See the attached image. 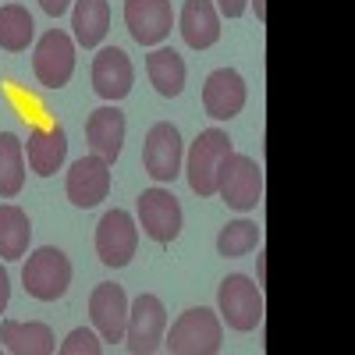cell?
Listing matches in <instances>:
<instances>
[{
    "label": "cell",
    "mask_w": 355,
    "mask_h": 355,
    "mask_svg": "<svg viewBox=\"0 0 355 355\" xmlns=\"http://www.w3.org/2000/svg\"><path fill=\"white\" fill-rule=\"evenodd\" d=\"M224 345V327L214 309H189L178 316L171 334L164 338V348L171 355H217Z\"/></svg>",
    "instance_id": "1"
},
{
    "label": "cell",
    "mask_w": 355,
    "mask_h": 355,
    "mask_svg": "<svg viewBox=\"0 0 355 355\" xmlns=\"http://www.w3.org/2000/svg\"><path fill=\"white\" fill-rule=\"evenodd\" d=\"M21 284L40 302L64 299V291L71 288V259L61 249L43 245V249H36L33 256H28V263L21 266Z\"/></svg>",
    "instance_id": "2"
},
{
    "label": "cell",
    "mask_w": 355,
    "mask_h": 355,
    "mask_svg": "<svg viewBox=\"0 0 355 355\" xmlns=\"http://www.w3.org/2000/svg\"><path fill=\"white\" fill-rule=\"evenodd\" d=\"M217 196L231 206V210H256L263 199V167L252 157L227 153L217 174Z\"/></svg>",
    "instance_id": "3"
},
{
    "label": "cell",
    "mask_w": 355,
    "mask_h": 355,
    "mask_svg": "<svg viewBox=\"0 0 355 355\" xmlns=\"http://www.w3.org/2000/svg\"><path fill=\"white\" fill-rule=\"evenodd\" d=\"M227 153H234L227 132H220V128L199 132V139L192 142V150H189V164H185L189 185H192L196 196H202V199L217 196V174H220V164H224Z\"/></svg>",
    "instance_id": "4"
},
{
    "label": "cell",
    "mask_w": 355,
    "mask_h": 355,
    "mask_svg": "<svg viewBox=\"0 0 355 355\" xmlns=\"http://www.w3.org/2000/svg\"><path fill=\"white\" fill-rule=\"evenodd\" d=\"M217 306H220V316L227 320L231 331H256L263 323V313H266L259 284L245 274H231L220 281Z\"/></svg>",
    "instance_id": "5"
},
{
    "label": "cell",
    "mask_w": 355,
    "mask_h": 355,
    "mask_svg": "<svg viewBox=\"0 0 355 355\" xmlns=\"http://www.w3.org/2000/svg\"><path fill=\"white\" fill-rule=\"evenodd\" d=\"M164 331H167V309L157 295H139L128 306V323H125V341L135 355H153L164 348Z\"/></svg>",
    "instance_id": "6"
},
{
    "label": "cell",
    "mask_w": 355,
    "mask_h": 355,
    "mask_svg": "<svg viewBox=\"0 0 355 355\" xmlns=\"http://www.w3.org/2000/svg\"><path fill=\"white\" fill-rule=\"evenodd\" d=\"M33 71L40 78V85L46 89H61L71 82L75 75V43L68 33L61 28H50V33L40 36L36 53H33Z\"/></svg>",
    "instance_id": "7"
},
{
    "label": "cell",
    "mask_w": 355,
    "mask_h": 355,
    "mask_svg": "<svg viewBox=\"0 0 355 355\" xmlns=\"http://www.w3.org/2000/svg\"><path fill=\"white\" fill-rule=\"evenodd\" d=\"M182 160H185V150H182V132H178L171 121H157L146 135V150H142V164H146V174L153 182H174L182 174Z\"/></svg>",
    "instance_id": "8"
},
{
    "label": "cell",
    "mask_w": 355,
    "mask_h": 355,
    "mask_svg": "<svg viewBox=\"0 0 355 355\" xmlns=\"http://www.w3.org/2000/svg\"><path fill=\"white\" fill-rule=\"evenodd\" d=\"M139 245V227L132 220V214L125 210H107L96 224V252L107 266H128Z\"/></svg>",
    "instance_id": "9"
},
{
    "label": "cell",
    "mask_w": 355,
    "mask_h": 355,
    "mask_svg": "<svg viewBox=\"0 0 355 355\" xmlns=\"http://www.w3.org/2000/svg\"><path fill=\"white\" fill-rule=\"evenodd\" d=\"M64 192H68V199L78 206V210H93V206H100L107 199V192H110V164L103 157H96V153L75 160L71 171H68Z\"/></svg>",
    "instance_id": "10"
},
{
    "label": "cell",
    "mask_w": 355,
    "mask_h": 355,
    "mask_svg": "<svg viewBox=\"0 0 355 355\" xmlns=\"http://www.w3.org/2000/svg\"><path fill=\"white\" fill-rule=\"evenodd\" d=\"M139 224L153 242L167 245L182 234V206L167 189H146L139 196Z\"/></svg>",
    "instance_id": "11"
},
{
    "label": "cell",
    "mask_w": 355,
    "mask_h": 355,
    "mask_svg": "<svg viewBox=\"0 0 355 355\" xmlns=\"http://www.w3.org/2000/svg\"><path fill=\"white\" fill-rule=\"evenodd\" d=\"M125 25L142 46L164 43L174 25L171 0H125Z\"/></svg>",
    "instance_id": "12"
},
{
    "label": "cell",
    "mask_w": 355,
    "mask_h": 355,
    "mask_svg": "<svg viewBox=\"0 0 355 355\" xmlns=\"http://www.w3.org/2000/svg\"><path fill=\"white\" fill-rule=\"evenodd\" d=\"M89 316L103 341H125V323H128V295L121 284H96L89 295Z\"/></svg>",
    "instance_id": "13"
},
{
    "label": "cell",
    "mask_w": 355,
    "mask_h": 355,
    "mask_svg": "<svg viewBox=\"0 0 355 355\" xmlns=\"http://www.w3.org/2000/svg\"><path fill=\"white\" fill-rule=\"evenodd\" d=\"M132 82H135V68H132L125 50L103 46L93 57V89H96V96L117 103V100H125L132 93Z\"/></svg>",
    "instance_id": "14"
},
{
    "label": "cell",
    "mask_w": 355,
    "mask_h": 355,
    "mask_svg": "<svg viewBox=\"0 0 355 355\" xmlns=\"http://www.w3.org/2000/svg\"><path fill=\"white\" fill-rule=\"evenodd\" d=\"M202 107L214 121H231L245 107V78L234 68H217L202 85Z\"/></svg>",
    "instance_id": "15"
},
{
    "label": "cell",
    "mask_w": 355,
    "mask_h": 355,
    "mask_svg": "<svg viewBox=\"0 0 355 355\" xmlns=\"http://www.w3.org/2000/svg\"><path fill=\"white\" fill-rule=\"evenodd\" d=\"M85 139H89V150L96 157L114 164L121 157V146H125V114L117 107H96L85 121Z\"/></svg>",
    "instance_id": "16"
},
{
    "label": "cell",
    "mask_w": 355,
    "mask_h": 355,
    "mask_svg": "<svg viewBox=\"0 0 355 355\" xmlns=\"http://www.w3.org/2000/svg\"><path fill=\"white\" fill-rule=\"evenodd\" d=\"M25 153H28V167H33L40 178H50L61 171L64 157H68V135L61 125H50V128H33L25 142Z\"/></svg>",
    "instance_id": "17"
},
{
    "label": "cell",
    "mask_w": 355,
    "mask_h": 355,
    "mask_svg": "<svg viewBox=\"0 0 355 355\" xmlns=\"http://www.w3.org/2000/svg\"><path fill=\"white\" fill-rule=\"evenodd\" d=\"M178 28L192 50H206L220 40V11L210 0H185L182 15H178Z\"/></svg>",
    "instance_id": "18"
},
{
    "label": "cell",
    "mask_w": 355,
    "mask_h": 355,
    "mask_svg": "<svg viewBox=\"0 0 355 355\" xmlns=\"http://www.w3.org/2000/svg\"><path fill=\"white\" fill-rule=\"evenodd\" d=\"M0 345L15 355H53L57 352V341H53V331L40 320H4L0 323Z\"/></svg>",
    "instance_id": "19"
},
{
    "label": "cell",
    "mask_w": 355,
    "mask_h": 355,
    "mask_svg": "<svg viewBox=\"0 0 355 355\" xmlns=\"http://www.w3.org/2000/svg\"><path fill=\"white\" fill-rule=\"evenodd\" d=\"M146 75H150L153 89L160 96L174 100V96H182V89H185V61H182V53H174L171 46H160L153 50L150 57H146Z\"/></svg>",
    "instance_id": "20"
},
{
    "label": "cell",
    "mask_w": 355,
    "mask_h": 355,
    "mask_svg": "<svg viewBox=\"0 0 355 355\" xmlns=\"http://www.w3.org/2000/svg\"><path fill=\"white\" fill-rule=\"evenodd\" d=\"M71 28H75V43L93 50L100 46V40L110 28V4L107 0H75V15H71Z\"/></svg>",
    "instance_id": "21"
},
{
    "label": "cell",
    "mask_w": 355,
    "mask_h": 355,
    "mask_svg": "<svg viewBox=\"0 0 355 355\" xmlns=\"http://www.w3.org/2000/svg\"><path fill=\"white\" fill-rule=\"evenodd\" d=\"M25 185V142L15 132H0V199H15Z\"/></svg>",
    "instance_id": "22"
},
{
    "label": "cell",
    "mask_w": 355,
    "mask_h": 355,
    "mask_svg": "<svg viewBox=\"0 0 355 355\" xmlns=\"http://www.w3.org/2000/svg\"><path fill=\"white\" fill-rule=\"evenodd\" d=\"M28 239H33L28 214L11 202L0 206V259H21L28 252Z\"/></svg>",
    "instance_id": "23"
},
{
    "label": "cell",
    "mask_w": 355,
    "mask_h": 355,
    "mask_svg": "<svg viewBox=\"0 0 355 355\" xmlns=\"http://www.w3.org/2000/svg\"><path fill=\"white\" fill-rule=\"evenodd\" d=\"M33 33H36L33 15H28L21 4H4L0 8V50H8V53L28 50Z\"/></svg>",
    "instance_id": "24"
},
{
    "label": "cell",
    "mask_w": 355,
    "mask_h": 355,
    "mask_svg": "<svg viewBox=\"0 0 355 355\" xmlns=\"http://www.w3.org/2000/svg\"><path fill=\"white\" fill-rule=\"evenodd\" d=\"M259 242H263V231H259L252 220H231V224H224L220 234H217V252L227 256V259H234V256L252 252Z\"/></svg>",
    "instance_id": "25"
},
{
    "label": "cell",
    "mask_w": 355,
    "mask_h": 355,
    "mask_svg": "<svg viewBox=\"0 0 355 355\" xmlns=\"http://www.w3.org/2000/svg\"><path fill=\"white\" fill-rule=\"evenodd\" d=\"M61 352H64V355H100V352H103V341H100L93 331L78 327V331H71V334L61 341Z\"/></svg>",
    "instance_id": "26"
},
{
    "label": "cell",
    "mask_w": 355,
    "mask_h": 355,
    "mask_svg": "<svg viewBox=\"0 0 355 355\" xmlns=\"http://www.w3.org/2000/svg\"><path fill=\"white\" fill-rule=\"evenodd\" d=\"M245 4H249V0H217V11L224 18H242L245 15Z\"/></svg>",
    "instance_id": "27"
},
{
    "label": "cell",
    "mask_w": 355,
    "mask_h": 355,
    "mask_svg": "<svg viewBox=\"0 0 355 355\" xmlns=\"http://www.w3.org/2000/svg\"><path fill=\"white\" fill-rule=\"evenodd\" d=\"M68 4H71V0H40V8H43L50 18H61V15L68 11Z\"/></svg>",
    "instance_id": "28"
},
{
    "label": "cell",
    "mask_w": 355,
    "mask_h": 355,
    "mask_svg": "<svg viewBox=\"0 0 355 355\" xmlns=\"http://www.w3.org/2000/svg\"><path fill=\"white\" fill-rule=\"evenodd\" d=\"M8 299H11V277H8L4 266H0V313L8 309Z\"/></svg>",
    "instance_id": "29"
},
{
    "label": "cell",
    "mask_w": 355,
    "mask_h": 355,
    "mask_svg": "<svg viewBox=\"0 0 355 355\" xmlns=\"http://www.w3.org/2000/svg\"><path fill=\"white\" fill-rule=\"evenodd\" d=\"M252 4H256V18L263 21V18H266V8H263V0H252Z\"/></svg>",
    "instance_id": "30"
}]
</instances>
